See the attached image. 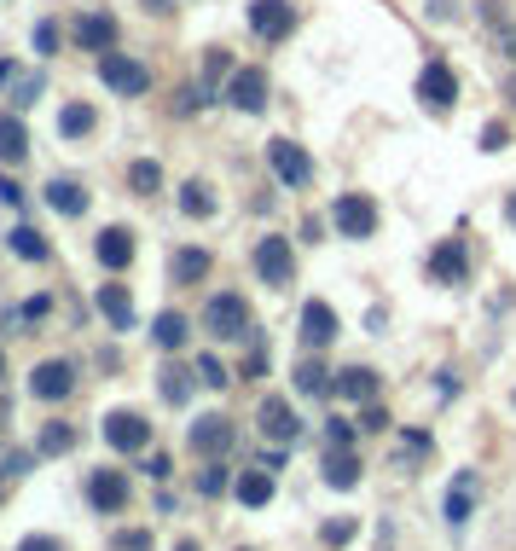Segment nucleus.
<instances>
[{
    "label": "nucleus",
    "mask_w": 516,
    "mask_h": 551,
    "mask_svg": "<svg viewBox=\"0 0 516 551\" xmlns=\"http://www.w3.org/2000/svg\"><path fill=\"white\" fill-rule=\"evenodd\" d=\"M377 220H383V210H377L372 192H337L331 198V232L337 238L366 244V238H377Z\"/></svg>",
    "instance_id": "obj_1"
},
{
    "label": "nucleus",
    "mask_w": 516,
    "mask_h": 551,
    "mask_svg": "<svg viewBox=\"0 0 516 551\" xmlns=\"http://www.w3.org/2000/svg\"><path fill=\"white\" fill-rule=\"evenodd\" d=\"M203 331L215 342H244L250 337V302L238 297V290H215V297H209V308H203Z\"/></svg>",
    "instance_id": "obj_2"
},
{
    "label": "nucleus",
    "mask_w": 516,
    "mask_h": 551,
    "mask_svg": "<svg viewBox=\"0 0 516 551\" xmlns=\"http://www.w3.org/2000/svg\"><path fill=\"white\" fill-rule=\"evenodd\" d=\"M220 99L238 110V116H262L267 99H273V82H267L262 65H238V70L227 76V88H220Z\"/></svg>",
    "instance_id": "obj_3"
},
{
    "label": "nucleus",
    "mask_w": 516,
    "mask_h": 551,
    "mask_svg": "<svg viewBox=\"0 0 516 551\" xmlns=\"http://www.w3.org/2000/svg\"><path fill=\"white\" fill-rule=\"evenodd\" d=\"M412 93H417L429 110H435V116H447V110L459 105V70H452L447 58H424V65H417Z\"/></svg>",
    "instance_id": "obj_4"
},
{
    "label": "nucleus",
    "mask_w": 516,
    "mask_h": 551,
    "mask_svg": "<svg viewBox=\"0 0 516 551\" xmlns=\"http://www.w3.org/2000/svg\"><path fill=\"white\" fill-rule=\"evenodd\" d=\"M267 168H273V180L285 192L314 186V157H308V145H297V140H267Z\"/></svg>",
    "instance_id": "obj_5"
},
{
    "label": "nucleus",
    "mask_w": 516,
    "mask_h": 551,
    "mask_svg": "<svg viewBox=\"0 0 516 551\" xmlns=\"http://www.w3.org/2000/svg\"><path fill=\"white\" fill-rule=\"evenodd\" d=\"M99 82L110 93H122V99H145V93H151V70L140 65V58L133 53H99Z\"/></svg>",
    "instance_id": "obj_6"
},
{
    "label": "nucleus",
    "mask_w": 516,
    "mask_h": 551,
    "mask_svg": "<svg viewBox=\"0 0 516 551\" xmlns=\"http://www.w3.org/2000/svg\"><path fill=\"white\" fill-rule=\"evenodd\" d=\"M255 279L273 290L297 285V250H290V238H279V232H267L262 244H255Z\"/></svg>",
    "instance_id": "obj_7"
},
{
    "label": "nucleus",
    "mask_w": 516,
    "mask_h": 551,
    "mask_svg": "<svg viewBox=\"0 0 516 551\" xmlns=\"http://www.w3.org/2000/svg\"><path fill=\"white\" fill-rule=\"evenodd\" d=\"M297 6L290 0H250V35L255 41H267V47H279V41H290L297 35Z\"/></svg>",
    "instance_id": "obj_8"
},
{
    "label": "nucleus",
    "mask_w": 516,
    "mask_h": 551,
    "mask_svg": "<svg viewBox=\"0 0 516 551\" xmlns=\"http://www.w3.org/2000/svg\"><path fill=\"white\" fill-rule=\"evenodd\" d=\"M424 273H429V285H441V290H459L464 279H470V250H464V238H441L435 250H429Z\"/></svg>",
    "instance_id": "obj_9"
},
{
    "label": "nucleus",
    "mask_w": 516,
    "mask_h": 551,
    "mask_svg": "<svg viewBox=\"0 0 516 551\" xmlns=\"http://www.w3.org/2000/svg\"><path fill=\"white\" fill-rule=\"evenodd\" d=\"M337 331H342V320H337V308H331L325 297H308V302H302V320H297V337H302V349L325 354L331 342H337Z\"/></svg>",
    "instance_id": "obj_10"
},
{
    "label": "nucleus",
    "mask_w": 516,
    "mask_h": 551,
    "mask_svg": "<svg viewBox=\"0 0 516 551\" xmlns=\"http://www.w3.org/2000/svg\"><path fill=\"white\" fill-rule=\"evenodd\" d=\"M255 430H262L267 441H279V447H290V441L302 435V418H297V407H290L285 395H262V407H255Z\"/></svg>",
    "instance_id": "obj_11"
},
{
    "label": "nucleus",
    "mask_w": 516,
    "mask_h": 551,
    "mask_svg": "<svg viewBox=\"0 0 516 551\" xmlns=\"http://www.w3.org/2000/svg\"><path fill=\"white\" fill-rule=\"evenodd\" d=\"M476 494H482V476H476V470H459V476L447 482V499H441V517H447V529H452V534H459L464 522L476 517Z\"/></svg>",
    "instance_id": "obj_12"
},
{
    "label": "nucleus",
    "mask_w": 516,
    "mask_h": 551,
    "mask_svg": "<svg viewBox=\"0 0 516 551\" xmlns=\"http://www.w3.org/2000/svg\"><path fill=\"white\" fill-rule=\"evenodd\" d=\"M116 41H122V23H116V12H82L76 18V47L82 53H116Z\"/></svg>",
    "instance_id": "obj_13"
},
{
    "label": "nucleus",
    "mask_w": 516,
    "mask_h": 551,
    "mask_svg": "<svg viewBox=\"0 0 516 551\" xmlns=\"http://www.w3.org/2000/svg\"><path fill=\"white\" fill-rule=\"evenodd\" d=\"M186 447L198 452V459H220V452L232 447V418H227V412H203V418H192Z\"/></svg>",
    "instance_id": "obj_14"
},
{
    "label": "nucleus",
    "mask_w": 516,
    "mask_h": 551,
    "mask_svg": "<svg viewBox=\"0 0 516 551\" xmlns=\"http://www.w3.org/2000/svg\"><path fill=\"white\" fill-rule=\"evenodd\" d=\"M105 441L116 452H145L151 447V424H145V412H128V407H116L105 418Z\"/></svg>",
    "instance_id": "obj_15"
},
{
    "label": "nucleus",
    "mask_w": 516,
    "mask_h": 551,
    "mask_svg": "<svg viewBox=\"0 0 516 551\" xmlns=\"http://www.w3.org/2000/svg\"><path fill=\"white\" fill-rule=\"evenodd\" d=\"M88 505L99 511V517L128 511V470H93L88 476Z\"/></svg>",
    "instance_id": "obj_16"
},
{
    "label": "nucleus",
    "mask_w": 516,
    "mask_h": 551,
    "mask_svg": "<svg viewBox=\"0 0 516 551\" xmlns=\"http://www.w3.org/2000/svg\"><path fill=\"white\" fill-rule=\"evenodd\" d=\"M30 395L35 400H64V395H76V366L70 360H41L30 372Z\"/></svg>",
    "instance_id": "obj_17"
},
{
    "label": "nucleus",
    "mask_w": 516,
    "mask_h": 551,
    "mask_svg": "<svg viewBox=\"0 0 516 551\" xmlns=\"http://www.w3.org/2000/svg\"><path fill=\"white\" fill-rule=\"evenodd\" d=\"M273 494H279V476L267 470V464H255V470H238V476H232V499H238L244 511L273 505Z\"/></svg>",
    "instance_id": "obj_18"
},
{
    "label": "nucleus",
    "mask_w": 516,
    "mask_h": 551,
    "mask_svg": "<svg viewBox=\"0 0 516 551\" xmlns=\"http://www.w3.org/2000/svg\"><path fill=\"white\" fill-rule=\"evenodd\" d=\"M360 452L354 447H331L319 452V476H325V487H337V494H348V487H360Z\"/></svg>",
    "instance_id": "obj_19"
},
{
    "label": "nucleus",
    "mask_w": 516,
    "mask_h": 551,
    "mask_svg": "<svg viewBox=\"0 0 516 551\" xmlns=\"http://www.w3.org/2000/svg\"><path fill=\"white\" fill-rule=\"evenodd\" d=\"M290 377H297V395H308V400H331V395H337V372H331L314 349L297 360V372H290Z\"/></svg>",
    "instance_id": "obj_20"
},
{
    "label": "nucleus",
    "mask_w": 516,
    "mask_h": 551,
    "mask_svg": "<svg viewBox=\"0 0 516 551\" xmlns=\"http://www.w3.org/2000/svg\"><path fill=\"white\" fill-rule=\"evenodd\" d=\"M133 250H140V244H133V232H128V227H105L99 238H93V255H99L105 273H122V267L133 262Z\"/></svg>",
    "instance_id": "obj_21"
},
{
    "label": "nucleus",
    "mask_w": 516,
    "mask_h": 551,
    "mask_svg": "<svg viewBox=\"0 0 516 551\" xmlns=\"http://www.w3.org/2000/svg\"><path fill=\"white\" fill-rule=\"evenodd\" d=\"M186 337H192V320H186L180 308H163V314L151 320V342H157L163 354H180V349H186Z\"/></svg>",
    "instance_id": "obj_22"
},
{
    "label": "nucleus",
    "mask_w": 516,
    "mask_h": 551,
    "mask_svg": "<svg viewBox=\"0 0 516 551\" xmlns=\"http://www.w3.org/2000/svg\"><path fill=\"white\" fill-rule=\"evenodd\" d=\"M377 389H383V377H377L372 366H342L337 372V395L342 400H360L366 407V400H377Z\"/></svg>",
    "instance_id": "obj_23"
},
{
    "label": "nucleus",
    "mask_w": 516,
    "mask_h": 551,
    "mask_svg": "<svg viewBox=\"0 0 516 551\" xmlns=\"http://www.w3.org/2000/svg\"><path fill=\"white\" fill-rule=\"evenodd\" d=\"M209 267H215V255L198 250V244H186V250H175V262H168V279H175V285H203Z\"/></svg>",
    "instance_id": "obj_24"
},
{
    "label": "nucleus",
    "mask_w": 516,
    "mask_h": 551,
    "mask_svg": "<svg viewBox=\"0 0 516 551\" xmlns=\"http://www.w3.org/2000/svg\"><path fill=\"white\" fill-rule=\"evenodd\" d=\"M99 314L110 320V331H133V297H128V285H99Z\"/></svg>",
    "instance_id": "obj_25"
},
{
    "label": "nucleus",
    "mask_w": 516,
    "mask_h": 551,
    "mask_svg": "<svg viewBox=\"0 0 516 551\" xmlns=\"http://www.w3.org/2000/svg\"><path fill=\"white\" fill-rule=\"evenodd\" d=\"M23 157H30V128L18 110H6L0 116V163H23Z\"/></svg>",
    "instance_id": "obj_26"
},
{
    "label": "nucleus",
    "mask_w": 516,
    "mask_h": 551,
    "mask_svg": "<svg viewBox=\"0 0 516 551\" xmlns=\"http://www.w3.org/2000/svg\"><path fill=\"white\" fill-rule=\"evenodd\" d=\"M47 203L58 215H88V186H76V180H47Z\"/></svg>",
    "instance_id": "obj_27"
},
{
    "label": "nucleus",
    "mask_w": 516,
    "mask_h": 551,
    "mask_svg": "<svg viewBox=\"0 0 516 551\" xmlns=\"http://www.w3.org/2000/svg\"><path fill=\"white\" fill-rule=\"evenodd\" d=\"M192 377H198V366H192V372H186V366H168V372L157 377V395H163L168 407H186V400H192Z\"/></svg>",
    "instance_id": "obj_28"
},
{
    "label": "nucleus",
    "mask_w": 516,
    "mask_h": 551,
    "mask_svg": "<svg viewBox=\"0 0 516 551\" xmlns=\"http://www.w3.org/2000/svg\"><path fill=\"white\" fill-rule=\"evenodd\" d=\"M70 447H76V424H64V418H53L41 435H35V452H41V459H58V452H70Z\"/></svg>",
    "instance_id": "obj_29"
},
{
    "label": "nucleus",
    "mask_w": 516,
    "mask_h": 551,
    "mask_svg": "<svg viewBox=\"0 0 516 551\" xmlns=\"http://www.w3.org/2000/svg\"><path fill=\"white\" fill-rule=\"evenodd\" d=\"M93 122H99V116H93V105H82V99L58 110V133H64V140H88Z\"/></svg>",
    "instance_id": "obj_30"
},
{
    "label": "nucleus",
    "mask_w": 516,
    "mask_h": 551,
    "mask_svg": "<svg viewBox=\"0 0 516 551\" xmlns=\"http://www.w3.org/2000/svg\"><path fill=\"white\" fill-rule=\"evenodd\" d=\"M180 215L209 220V215H215V192H209L203 180H186V186H180Z\"/></svg>",
    "instance_id": "obj_31"
},
{
    "label": "nucleus",
    "mask_w": 516,
    "mask_h": 551,
    "mask_svg": "<svg viewBox=\"0 0 516 551\" xmlns=\"http://www.w3.org/2000/svg\"><path fill=\"white\" fill-rule=\"evenodd\" d=\"M128 186L140 192V198L163 192V163H151V157H133V163H128Z\"/></svg>",
    "instance_id": "obj_32"
},
{
    "label": "nucleus",
    "mask_w": 516,
    "mask_h": 551,
    "mask_svg": "<svg viewBox=\"0 0 516 551\" xmlns=\"http://www.w3.org/2000/svg\"><path fill=\"white\" fill-rule=\"evenodd\" d=\"M232 70H238V65H232V53H227V47H209V53H203V88H209V93H215V88H227V76H232Z\"/></svg>",
    "instance_id": "obj_33"
},
{
    "label": "nucleus",
    "mask_w": 516,
    "mask_h": 551,
    "mask_svg": "<svg viewBox=\"0 0 516 551\" xmlns=\"http://www.w3.org/2000/svg\"><path fill=\"white\" fill-rule=\"evenodd\" d=\"M198 494H203V499H220V494H232V470H227L220 459H209L203 470H198Z\"/></svg>",
    "instance_id": "obj_34"
},
{
    "label": "nucleus",
    "mask_w": 516,
    "mask_h": 551,
    "mask_svg": "<svg viewBox=\"0 0 516 551\" xmlns=\"http://www.w3.org/2000/svg\"><path fill=\"white\" fill-rule=\"evenodd\" d=\"M12 255L18 262H47V238L35 227H12Z\"/></svg>",
    "instance_id": "obj_35"
},
{
    "label": "nucleus",
    "mask_w": 516,
    "mask_h": 551,
    "mask_svg": "<svg viewBox=\"0 0 516 551\" xmlns=\"http://www.w3.org/2000/svg\"><path fill=\"white\" fill-rule=\"evenodd\" d=\"M354 534H360V522L354 517H331V522H319V546H331V551H342L354 540Z\"/></svg>",
    "instance_id": "obj_36"
},
{
    "label": "nucleus",
    "mask_w": 516,
    "mask_h": 551,
    "mask_svg": "<svg viewBox=\"0 0 516 551\" xmlns=\"http://www.w3.org/2000/svg\"><path fill=\"white\" fill-rule=\"evenodd\" d=\"M41 93H47V76H41V70H35V76H18V82H12V110H30Z\"/></svg>",
    "instance_id": "obj_37"
},
{
    "label": "nucleus",
    "mask_w": 516,
    "mask_h": 551,
    "mask_svg": "<svg viewBox=\"0 0 516 551\" xmlns=\"http://www.w3.org/2000/svg\"><path fill=\"white\" fill-rule=\"evenodd\" d=\"M30 47H35V58H53L58 53V23L41 18V23H35V35H30Z\"/></svg>",
    "instance_id": "obj_38"
},
{
    "label": "nucleus",
    "mask_w": 516,
    "mask_h": 551,
    "mask_svg": "<svg viewBox=\"0 0 516 551\" xmlns=\"http://www.w3.org/2000/svg\"><path fill=\"white\" fill-rule=\"evenodd\" d=\"M198 383H209V389H227V383H232V372L215 360V354H198Z\"/></svg>",
    "instance_id": "obj_39"
},
{
    "label": "nucleus",
    "mask_w": 516,
    "mask_h": 551,
    "mask_svg": "<svg viewBox=\"0 0 516 551\" xmlns=\"http://www.w3.org/2000/svg\"><path fill=\"white\" fill-rule=\"evenodd\" d=\"M360 430H366V435H383V430H389V407L366 400V407H360Z\"/></svg>",
    "instance_id": "obj_40"
},
{
    "label": "nucleus",
    "mask_w": 516,
    "mask_h": 551,
    "mask_svg": "<svg viewBox=\"0 0 516 551\" xmlns=\"http://www.w3.org/2000/svg\"><path fill=\"white\" fill-rule=\"evenodd\" d=\"M331 447H354V424L348 418H325V452Z\"/></svg>",
    "instance_id": "obj_41"
},
{
    "label": "nucleus",
    "mask_w": 516,
    "mask_h": 551,
    "mask_svg": "<svg viewBox=\"0 0 516 551\" xmlns=\"http://www.w3.org/2000/svg\"><path fill=\"white\" fill-rule=\"evenodd\" d=\"M505 133H511V128H505V122L494 116V122H487V128H482V151H505Z\"/></svg>",
    "instance_id": "obj_42"
},
{
    "label": "nucleus",
    "mask_w": 516,
    "mask_h": 551,
    "mask_svg": "<svg viewBox=\"0 0 516 551\" xmlns=\"http://www.w3.org/2000/svg\"><path fill=\"white\" fill-rule=\"evenodd\" d=\"M116 551H151V534L133 529V534H116Z\"/></svg>",
    "instance_id": "obj_43"
},
{
    "label": "nucleus",
    "mask_w": 516,
    "mask_h": 551,
    "mask_svg": "<svg viewBox=\"0 0 516 551\" xmlns=\"http://www.w3.org/2000/svg\"><path fill=\"white\" fill-rule=\"evenodd\" d=\"M18 551H70L64 540H53V534H30V540H23Z\"/></svg>",
    "instance_id": "obj_44"
},
{
    "label": "nucleus",
    "mask_w": 516,
    "mask_h": 551,
    "mask_svg": "<svg viewBox=\"0 0 516 551\" xmlns=\"http://www.w3.org/2000/svg\"><path fill=\"white\" fill-rule=\"evenodd\" d=\"M145 476H157V482H168V476H175V464H168L163 452H151V459H145Z\"/></svg>",
    "instance_id": "obj_45"
},
{
    "label": "nucleus",
    "mask_w": 516,
    "mask_h": 551,
    "mask_svg": "<svg viewBox=\"0 0 516 551\" xmlns=\"http://www.w3.org/2000/svg\"><path fill=\"white\" fill-rule=\"evenodd\" d=\"M30 459H35V452H12V459H6V476H23V470H30Z\"/></svg>",
    "instance_id": "obj_46"
},
{
    "label": "nucleus",
    "mask_w": 516,
    "mask_h": 551,
    "mask_svg": "<svg viewBox=\"0 0 516 551\" xmlns=\"http://www.w3.org/2000/svg\"><path fill=\"white\" fill-rule=\"evenodd\" d=\"M145 12H151V18H168V12H175V0H140Z\"/></svg>",
    "instance_id": "obj_47"
},
{
    "label": "nucleus",
    "mask_w": 516,
    "mask_h": 551,
    "mask_svg": "<svg viewBox=\"0 0 516 551\" xmlns=\"http://www.w3.org/2000/svg\"><path fill=\"white\" fill-rule=\"evenodd\" d=\"M0 198H6V203H23V186H18V180H0Z\"/></svg>",
    "instance_id": "obj_48"
},
{
    "label": "nucleus",
    "mask_w": 516,
    "mask_h": 551,
    "mask_svg": "<svg viewBox=\"0 0 516 551\" xmlns=\"http://www.w3.org/2000/svg\"><path fill=\"white\" fill-rule=\"evenodd\" d=\"M12 82H18V65H12V58H0V88H12Z\"/></svg>",
    "instance_id": "obj_49"
},
{
    "label": "nucleus",
    "mask_w": 516,
    "mask_h": 551,
    "mask_svg": "<svg viewBox=\"0 0 516 551\" xmlns=\"http://www.w3.org/2000/svg\"><path fill=\"white\" fill-rule=\"evenodd\" d=\"M505 220L516 227V192H505Z\"/></svg>",
    "instance_id": "obj_50"
},
{
    "label": "nucleus",
    "mask_w": 516,
    "mask_h": 551,
    "mask_svg": "<svg viewBox=\"0 0 516 551\" xmlns=\"http://www.w3.org/2000/svg\"><path fill=\"white\" fill-rule=\"evenodd\" d=\"M175 551H198V540H180V546H175Z\"/></svg>",
    "instance_id": "obj_51"
},
{
    "label": "nucleus",
    "mask_w": 516,
    "mask_h": 551,
    "mask_svg": "<svg viewBox=\"0 0 516 551\" xmlns=\"http://www.w3.org/2000/svg\"><path fill=\"white\" fill-rule=\"evenodd\" d=\"M511 412H516V389H511Z\"/></svg>",
    "instance_id": "obj_52"
},
{
    "label": "nucleus",
    "mask_w": 516,
    "mask_h": 551,
    "mask_svg": "<svg viewBox=\"0 0 516 551\" xmlns=\"http://www.w3.org/2000/svg\"><path fill=\"white\" fill-rule=\"evenodd\" d=\"M0 372H6V354H0Z\"/></svg>",
    "instance_id": "obj_53"
},
{
    "label": "nucleus",
    "mask_w": 516,
    "mask_h": 551,
    "mask_svg": "<svg viewBox=\"0 0 516 551\" xmlns=\"http://www.w3.org/2000/svg\"><path fill=\"white\" fill-rule=\"evenodd\" d=\"M0 494H6V482H0Z\"/></svg>",
    "instance_id": "obj_54"
},
{
    "label": "nucleus",
    "mask_w": 516,
    "mask_h": 551,
    "mask_svg": "<svg viewBox=\"0 0 516 551\" xmlns=\"http://www.w3.org/2000/svg\"><path fill=\"white\" fill-rule=\"evenodd\" d=\"M511 53H516V41H511Z\"/></svg>",
    "instance_id": "obj_55"
},
{
    "label": "nucleus",
    "mask_w": 516,
    "mask_h": 551,
    "mask_svg": "<svg viewBox=\"0 0 516 551\" xmlns=\"http://www.w3.org/2000/svg\"><path fill=\"white\" fill-rule=\"evenodd\" d=\"M244 551H250V546H244Z\"/></svg>",
    "instance_id": "obj_56"
},
{
    "label": "nucleus",
    "mask_w": 516,
    "mask_h": 551,
    "mask_svg": "<svg viewBox=\"0 0 516 551\" xmlns=\"http://www.w3.org/2000/svg\"><path fill=\"white\" fill-rule=\"evenodd\" d=\"M383 551H389V546H383Z\"/></svg>",
    "instance_id": "obj_57"
}]
</instances>
